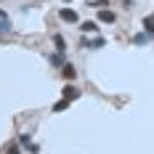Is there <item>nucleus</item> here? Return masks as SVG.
<instances>
[{
	"mask_svg": "<svg viewBox=\"0 0 154 154\" xmlns=\"http://www.w3.org/2000/svg\"><path fill=\"white\" fill-rule=\"evenodd\" d=\"M80 96H82V91L77 88L75 82H66V85H64V91H61V98H66V101H77Z\"/></svg>",
	"mask_w": 154,
	"mask_h": 154,
	"instance_id": "1",
	"label": "nucleus"
},
{
	"mask_svg": "<svg viewBox=\"0 0 154 154\" xmlns=\"http://www.w3.org/2000/svg\"><path fill=\"white\" fill-rule=\"evenodd\" d=\"M59 19L66 24H80V16H77L75 8H59Z\"/></svg>",
	"mask_w": 154,
	"mask_h": 154,
	"instance_id": "2",
	"label": "nucleus"
},
{
	"mask_svg": "<svg viewBox=\"0 0 154 154\" xmlns=\"http://www.w3.org/2000/svg\"><path fill=\"white\" fill-rule=\"evenodd\" d=\"M96 21H98V24H117V14H114V11H109V8H101Z\"/></svg>",
	"mask_w": 154,
	"mask_h": 154,
	"instance_id": "3",
	"label": "nucleus"
},
{
	"mask_svg": "<svg viewBox=\"0 0 154 154\" xmlns=\"http://www.w3.org/2000/svg\"><path fill=\"white\" fill-rule=\"evenodd\" d=\"M61 77L66 80V82H75V80H77V69H75V64H72V61H66L61 66Z\"/></svg>",
	"mask_w": 154,
	"mask_h": 154,
	"instance_id": "4",
	"label": "nucleus"
},
{
	"mask_svg": "<svg viewBox=\"0 0 154 154\" xmlns=\"http://www.w3.org/2000/svg\"><path fill=\"white\" fill-rule=\"evenodd\" d=\"M98 29H101L98 21H91V19H88V21H80V32H82V35H98Z\"/></svg>",
	"mask_w": 154,
	"mask_h": 154,
	"instance_id": "5",
	"label": "nucleus"
},
{
	"mask_svg": "<svg viewBox=\"0 0 154 154\" xmlns=\"http://www.w3.org/2000/svg\"><path fill=\"white\" fill-rule=\"evenodd\" d=\"M82 48H91V51H98V48L106 45V40L104 37H93V40H88V37H82V43H80Z\"/></svg>",
	"mask_w": 154,
	"mask_h": 154,
	"instance_id": "6",
	"label": "nucleus"
},
{
	"mask_svg": "<svg viewBox=\"0 0 154 154\" xmlns=\"http://www.w3.org/2000/svg\"><path fill=\"white\" fill-rule=\"evenodd\" d=\"M130 43H133V45H149V43H154V40H152L143 29H141V32H136V35L130 37Z\"/></svg>",
	"mask_w": 154,
	"mask_h": 154,
	"instance_id": "7",
	"label": "nucleus"
},
{
	"mask_svg": "<svg viewBox=\"0 0 154 154\" xmlns=\"http://www.w3.org/2000/svg\"><path fill=\"white\" fill-rule=\"evenodd\" d=\"M48 64H51V66H64V53H59V51H56V53H51V56H48Z\"/></svg>",
	"mask_w": 154,
	"mask_h": 154,
	"instance_id": "8",
	"label": "nucleus"
},
{
	"mask_svg": "<svg viewBox=\"0 0 154 154\" xmlns=\"http://www.w3.org/2000/svg\"><path fill=\"white\" fill-rule=\"evenodd\" d=\"M53 45L59 53H66V40H64V35H53Z\"/></svg>",
	"mask_w": 154,
	"mask_h": 154,
	"instance_id": "9",
	"label": "nucleus"
},
{
	"mask_svg": "<svg viewBox=\"0 0 154 154\" xmlns=\"http://www.w3.org/2000/svg\"><path fill=\"white\" fill-rule=\"evenodd\" d=\"M143 32L154 40V16H146V19H143Z\"/></svg>",
	"mask_w": 154,
	"mask_h": 154,
	"instance_id": "10",
	"label": "nucleus"
},
{
	"mask_svg": "<svg viewBox=\"0 0 154 154\" xmlns=\"http://www.w3.org/2000/svg\"><path fill=\"white\" fill-rule=\"evenodd\" d=\"M11 29H14V24H11V19H8V16H0V35H8Z\"/></svg>",
	"mask_w": 154,
	"mask_h": 154,
	"instance_id": "11",
	"label": "nucleus"
},
{
	"mask_svg": "<svg viewBox=\"0 0 154 154\" xmlns=\"http://www.w3.org/2000/svg\"><path fill=\"white\" fill-rule=\"evenodd\" d=\"M69 104H72V101H66V98H61V101H56V104L51 106V112H66V109H69Z\"/></svg>",
	"mask_w": 154,
	"mask_h": 154,
	"instance_id": "12",
	"label": "nucleus"
},
{
	"mask_svg": "<svg viewBox=\"0 0 154 154\" xmlns=\"http://www.w3.org/2000/svg\"><path fill=\"white\" fill-rule=\"evenodd\" d=\"M16 141H19L21 146H27V149H29V146H32V133H19V138H16Z\"/></svg>",
	"mask_w": 154,
	"mask_h": 154,
	"instance_id": "13",
	"label": "nucleus"
},
{
	"mask_svg": "<svg viewBox=\"0 0 154 154\" xmlns=\"http://www.w3.org/2000/svg\"><path fill=\"white\" fill-rule=\"evenodd\" d=\"M5 154H21V143H19V141H11V143L5 146Z\"/></svg>",
	"mask_w": 154,
	"mask_h": 154,
	"instance_id": "14",
	"label": "nucleus"
},
{
	"mask_svg": "<svg viewBox=\"0 0 154 154\" xmlns=\"http://www.w3.org/2000/svg\"><path fill=\"white\" fill-rule=\"evenodd\" d=\"M88 5L96 8V11H101V8H106V5H109V0H88Z\"/></svg>",
	"mask_w": 154,
	"mask_h": 154,
	"instance_id": "15",
	"label": "nucleus"
},
{
	"mask_svg": "<svg viewBox=\"0 0 154 154\" xmlns=\"http://www.w3.org/2000/svg\"><path fill=\"white\" fill-rule=\"evenodd\" d=\"M122 8H133V0H122Z\"/></svg>",
	"mask_w": 154,
	"mask_h": 154,
	"instance_id": "16",
	"label": "nucleus"
},
{
	"mask_svg": "<svg viewBox=\"0 0 154 154\" xmlns=\"http://www.w3.org/2000/svg\"><path fill=\"white\" fill-rule=\"evenodd\" d=\"M61 3H72V0H61Z\"/></svg>",
	"mask_w": 154,
	"mask_h": 154,
	"instance_id": "17",
	"label": "nucleus"
}]
</instances>
